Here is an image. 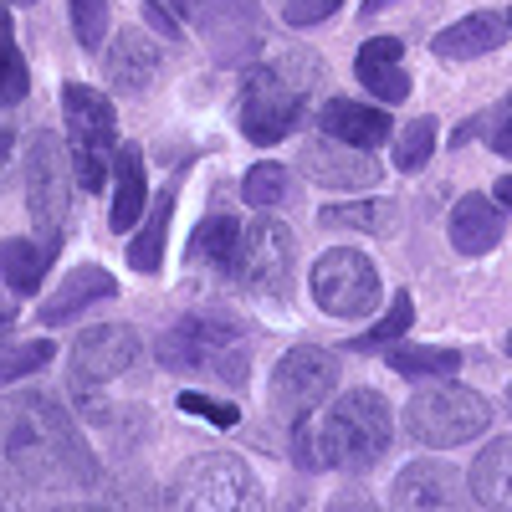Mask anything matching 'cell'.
Instances as JSON below:
<instances>
[{"instance_id": "cell-1", "label": "cell", "mask_w": 512, "mask_h": 512, "mask_svg": "<svg viewBox=\"0 0 512 512\" xmlns=\"http://www.w3.org/2000/svg\"><path fill=\"white\" fill-rule=\"evenodd\" d=\"M0 477L11 492L41 487H93L98 461L82 441L77 420L41 390L0 400Z\"/></svg>"}, {"instance_id": "cell-2", "label": "cell", "mask_w": 512, "mask_h": 512, "mask_svg": "<svg viewBox=\"0 0 512 512\" xmlns=\"http://www.w3.org/2000/svg\"><path fill=\"white\" fill-rule=\"evenodd\" d=\"M390 436H395V420H390V405H384L379 390H349L338 395L333 410L313 425L297 420L292 425V461L318 472V466H344V472H369V466L384 461L390 451Z\"/></svg>"}, {"instance_id": "cell-3", "label": "cell", "mask_w": 512, "mask_h": 512, "mask_svg": "<svg viewBox=\"0 0 512 512\" xmlns=\"http://www.w3.org/2000/svg\"><path fill=\"white\" fill-rule=\"evenodd\" d=\"M318 82V62L308 52H292L282 62H267L246 77L241 93V134L251 144H277L287 139L297 123H303L308 93Z\"/></svg>"}, {"instance_id": "cell-4", "label": "cell", "mask_w": 512, "mask_h": 512, "mask_svg": "<svg viewBox=\"0 0 512 512\" xmlns=\"http://www.w3.org/2000/svg\"><path fill=\"white\" fill-rule=\"evenodd\" d=\"M154 354L169 374H216L221 384H246L251 338L231 318H205L200 313V318H180L175 328H164Z\"/></svg>"}, {"instance_id": "cell-5", "label": "cell", "mask_w": 512, "mask_h": 512, "mask_svg": "<svg viewBox=\"0 0 512 512\" xmlns=\"http://www.w3.org/2000/svg\"><path fill=\"white\" fill-rule=\"evenodd\" d=\"M62 108H67V144H72V180L82 190H103L108 169H113V149H118V118L113 103L88 88V82H67L62 88Z\"/></svg>"}, {"instance_id": "cell-6", "label": "cell", "mask_w": 512, "mask_h": 512, "mask_svg": "<svg viewBox=\"0 0 512 512\" xmlns=\"http://www.w3.org/2000/svg\"><path fill=\"white\" fill-rule=\"evenodd\" d=\"M487 425H492V405L477 390H466V384H431V390H415V400L405 405L410 441L431 446V451L466 446Z\"/></svg>"}, {"instance_id": "cell-7", "label": "cell", "mask_w": 512, "mask_h": 512, "mask_svg": "<svg viewBox=\"0 0 512 512\" xmlns=\"http://www.w3.org/2000/svg\"><path fill=\"white\" fill-rule=\"evenodd\" d=\"M169 502L185 512H241L262 502V487H256L251 466L231 451H200L180 466L175 487H169Z\"/></svg>"}, {"instance_id": "cell-8", "label": "cell", "mask_w": 512, "mask_h": 512, "mask_svg": "<svg viewBox=\"0 0 512 512\" xmlns=\"http://www.w3.org/2000/svg\"><path fill=\"white\" fill-rule=\"evenodd\" d=\"M144 359V344H139V333L134 328H123V323H103V328H88V333H77V344H72V390L82 405H93L88 415H103V390L118 379H128L139 369Z\"/></svg>"}, {"instance_id": "cell-9", "label": "cell", "mask_w": 512, "mask_h": 512, "mask_svg": "<svg viewBox=\"0 0 512 512\" xmlns=\"http://www.w3.org/2000/svg\"><path fill=\"white\" fill-rule=\"evenodd\" d=\"M313 297H318V308L328 318L354 323V318H369L379 308L384 287H379V272H374V262L364 251L333 246V251H323L313 262Z\"/></svg>"}, {"instance_id": "cell-10", "label": "cell", "mask_w": 512, "mask_h": 512, "mask_svg": "<svg viewBox=\"0 0 512 512\" xmlns=\"http://www.w3.org/2000/svg\"><path fill=\"white\" fill-rule=\"evenodd\" d=\"M338 384V359L328 349H313V344H297L282 354V364L272 369V384H267V400H272V415L297 425L308 420L318 405H328Z\"/></svg>"}, {"instance_id": "cell-11", "label": "cell", "mask_w": 512, "mask_h": 512, "mask_svg": "<svg viewBox=\"0 0 512 512\" xmlns=\"http://www.w3.org/2000/svg\"><path fill=\"white\" fill-rule=\"evenodd\" d=\"M292 267H297V236L282 221L262 216V221L241 226V251H236L231 272L241 277L246 292H256V297H287Z\"/></svg>"}, {"instance_id": "cell-12", "label": "cell", "mask_w": 512, "mask_h": 512, "mask_svg": "<svg viewBox=\"0 0 512 512\" xmlns=\"http://www.w3.org/2000/svg\"><path fill=\"white\" fill-rule=\"evenodd\" d=\"M26 210H31V226L41 236L62 241L67 210H72V169H67V154L52 134H36L26 144Z\"/></svg>"}, {"instance_id": "cell-13", "label": "cell", "mask_w": 512, "mask_h": 512, "mask_svg": "<svg viewBox=\"0 0 512 512\" xmlns=\"http://www.w3.org/2000/svg\"><path fill=\"white\" fill-rule=\"evenodd\" d=\"M180 21L195 26L221 62H241L262 41V21H256V0H175Z\"/></svg>"}, {"instance_id": "cell-14", "label": "cell", "mask_w": 512, "mask_h": 512, "mask_svg": "<svg viewBox=\"0 0 512 512\" xmlns=\"http://www.w3.org/2000/svg\"><path fill=\"white\" fill-rule=\"evenodd\" d=\"M297 164H303V175L323 190H374L384 164H374V149H354V144H338V139H308L303 154H297Z\"/></svg>"}, {"instance_id": "cell-15", "label": "cell", "mask_w": 512, "mask_h": 512, "mask_svg": "<svg viewBox=\"0 0 512 512\" xmlns=\"http://www.w3.org/2000/svg\"><path fill=\"white\" fill-rule=\"evenodd\" d=\"M159 62H164V52H159V41L149 31H118L108 57H103V72L113 82V93L139 98V93H149V82L159 77Z\"/></svg>"}, {"instance_id": "cell-16", "label": "cell", "mask_w": 512, "mask_h": 512, "mask_svg": "<svg viewBox=\"0 0 512 512\" xmlns=\"http://www.w3.org/2000/svg\"><path fill=\"white\" fill-rule=\"evenodd\" d=\"M108 297H118V282H113L108 267H77V272H67V282L47 297V303L36 308V323H41V328L72 323V318L88 313L93 303H108Z\"/></svg>"}, {"instance_id": "cell-17", "label": "cell", "mask_w": 512, "mask_h": 512, "mask_svg": "<svg viewBox=\"0 0 512 512\" xmlns=\"http://www.w3.org/2000/svg\"><path fill=\"white\" fill-rule=\"evenodd\" d=\"M359 82L379 103H405L410 98V72H405V41L400 36H374L354 57Z\"/></svg>"}, {"instance_id": "cell-18", "label": "cell", "mask_w": 512, "mask_h": 512, "mask_svg": "<svg viewBox=\"0 0 512 512\" xmlns=\"http://www.w3.org/2000/svg\"><path fill=\"white\" fill-rule=\"evenodd\" d=\"M113 210H108V226L118 236H128L139 226V216L149 210V175H144V149L139 144H118L113 149Z\"/></svg>"}, {"instance_id": "cell-19", "label": "cell", "mask_w": 512, "mask_h": 512, "mask_svg": "<svg viewBox=\"0 0 512 512\" xmlns=\"http://www.w3.org/2000/svg\"><path fill=\"white\" fill-rule=\"evenodd\" d=\"M461 477H456V466L446 461H410L405 472L395 477L390 487V502L395 507H456L461 502Z\"/></svg>"}, {"instance_id": "cell-20", "label": "cell", "mask_w": 512, "mask_h": 512, "mask_svg": "<svg viewBox=\"0 0 512 512\" xmlns=\"http://www.w3.org/2000/svg\"><path fill=\"white\" fill-rule=\"evenodd\" d=\"M318 128H323L328 139L354 144V149H379V144H390V113H384V108H369V103H354V98L323 103Z\"/></svg>"}, {"instance_id": "cell-21", "label": "cell", "mask_w": 512, "mask_h": 512, "mask_svg": "<svg viewBox=\"0 0 512 512\" xmlns=\"http://www.w3.org/2000/svg\"><path fill=\"white\" fill-rule=\"evenodd\" d=\"M446 231H451V246H456L461 256H487V251L502 241V205L487 200V195H461V200L451 205Z\"/></svg>"}, {"instance_id": "cell-22", "label": "cell", "mask_w": 512, "mask_h": 512, "mask_svg": "<svg viewBox=\"0 0 512 512\" xmlns=\"http://www.w3.org/2000/svg\"><path fill=\"white\" fill-rule=\"evenodd\" d=\"M502 41H507V16L472 11V16H461L456 26L436 31L431 52H436V57H446V62H472V57H487V52H497Z\"/></svg>"}, {"instance_id": "cell-23", "label": "cell", "mask_w": 512, "mask_h": 512, "mask_svg": "<svg viewBox=\"0 0 512 512\" xmlns=\"http://www.w3.org/2000/svg\"><path fill=\"white\" fill-rule=\"evenodd\" d=\"M62 241H26V236H11L6 246H0V282H6L16 297H31L41 287V277H47V267L57 262Z\"/></svg>"}, {"instance_id": "cell-24", "label": "cell", "mask_w": 512, "mask_h": 512, "mask_svg": "<svg viewBox=\"0 0 512 512\" xmlns=\"http://www.w3.org/2000/svg\"><path fill=\"white\" fill-rule=\"evenodd\" d=\"M472 502L477 507H497V512H512V436L492 441L477 461H472Z\"/></svg>"}, {"instance_id": "cell-25", "label": "cell", "mask_w": 512, "mask_h": 512, "mask_svg": "<svg viewBox=\"0 0 512 512\" xmlns=\"http://www.w3.org/2000/svg\"><path fill=\"white\" fill-rule=\"evenodd\" d=\"M169 216H175V195L149 200V216H139V231H128V267L134 272H159L164 262V236H169Z\"/></svg>"}, {"instance_id": "cell-26", "label": "cell", "mask_w": 512, "mask_h": 512, "mask_svg": "<svg viewBox=\"0 0 512 512\" xmlns=\"http://www.w3.org/2000/svg\"><path fill=\"white\" fill-rule=\"evenodd\" d=\"M384 364H390L395 374H405V379H446V374L461 369V354L441 349V344H395L390 354H384Z\"/></svg>"}, {"instance_id": "cell-27", "label": "cell", "mask_w": 512, "mask_h": 512, "mask_svg": "<svg viewBox=\"0 0 512 512\" xmlns=\"http://www.w3.org/2000/svg\"><path fill=\"white\" fill-rule=\"evenodd\" d=\"M318 221H323L328 231H369V236H390V231H395V205H390V200L328 205Z\"/></svg>"}, {"instance_id": "cell-28", "label": "cell", "mask_w": 512, "mask_h": 512, "mask_svg": "<svg viewBox=\"0 0 512 512\" xmlns=\"http://www.w3.org/2000/svg\"><path fill=\"white\" fill-rule=\"evenodd\" d=\"M195 256L200 262H216V267H236V251H241V221L236 216H205L195 231Z\"/></svg>"}, {"instance_id": "cell-29", "label": "cell", "mask_w": 512, "mask_h": 512, "mask_svg": "<svg viewBox=\"0 0 512 512\" xmlns=\"http://www.w3.org/2000/svg\"><path fill=\"white\" fill-rule=\"evenodd\" d=\"M31 88V72H26V57L11 36V21L0 16V108H16Z\"/></svg>"}, {"instance_id": "cell-30", "label": "cell", "mask_w": 512, "mask_h": 512, "mask_svg": "<svg viewBox=\"0 0 512 512\" xmlns=\"http://www.w3.org/2000/svg\"><path fill=\"white\" fill-rule=\"evenodd\" d=\"M431 154H436V118H415L395 134V169H405V175L425 169Z\"/></svg>"}, {"instance_id": "cell-31", "label": "cell", "mask_w": 512, "mask_h": 512, "mask_svg": "<svg viewBox=\"0 0 512 512\" xmlns=\"http://www.w3.org/2000/svg\"><path fill=\"white\" fill-rule=\"evenodd\" d=\"M287 185H292V180H287V164H277V159H262V164H251V169H246L241 195H246V205L267 210V205H282Z\"/></svg>"}, {"instance_id": "cell-32", "label": "cell", "mask_w": 512, "mask_h": 512, "mask_svg": "<svg viewBox=\"0 0 512 512\" xmlns=\"http://www.w3.org/2000/svg\"><path fill=\"white\" fill-rule=\"evenodd\" d=\"M410 323H415V303H410V292H395L390 297V313H384L364 338H354V349L364 354V349H390L395 338H405L410 333Z\"/></svg>"}, {"instance_id": "cell-33", "label": "cell", "mask_w": 512, "mask_h": 512, "mask_svg": "<svg viewBox=\"0 0 512 512\" xmlns=\"http://www.w3.org/2000/svg\"><path fill=\"white\" fill-rule=\"evenodd\" d=\"M52 338H26V344H11V349H0V384H16L36 369H47L52 364Z\"/></svg>"}, {"instance_id": "cell-34", "label": "cell", "mask_w": 512, "mask_h": 512, "mask_svg": "<svg viewBox=\"0 0 512 512\" xmlns=\"http://www.w3.org/2000/svg\"><path fill=\"white\" fill-rule=\"evenodd\" d=\"M72 6V36L82 52H98L108 41V0H67Z\"/></svg>"}, {"instance_id": "cell-35", "label": "cell", "mask_w": 512, "mask_h": 512, "mask_svg": "<svg viewBox=\"0 0 512 512\" xmlns=\"http://www.w3.org/2000/svg\"><path fill=\"white\" fill-rule=\"evenodd\" d=\"M338 6H344V0H282V21L287 26H318V21H328Z\"/></svg>"}, {"instance_id": "cell-36", "label": "cell", "mask_w": 512, "mask_h": 512, "mask_svg": "<svg viewBox=\"0 0 512 512\" xmlns=\"http://www.w3.org/2000/svg\"><path fill=\"white\" fill-rule=\"evenodd\" d=\"M180 410L200 415V420H216V425H236V405H221V400H205V395H180Z\"/></svg>"}, {"instance_id": "cell-37", "label": "cell", "mask_w": 512, "mask_h": 512, "mask_svg": "<svg viewBox=\"0 0 512 512\" xmlns=\"http://www.w3.org/2000/svg\"><path fill=\"white\" fill-rule=\"evenodd\" d=\"M487 139H492V149H497L502 159H512V98H507V103H502V113L492 118Z\"/></svg>"}, {"instance_id": "cell-38", "label": "cell", "mask_w": 512, "mask_h": 512, "mask_svg": "<svg viewBox=\"0 0 512 512\" xmlns=\"http://www.w3.org/2000/svg\"><path fill=\"white\" fill-rule=\"evenodd\" d=\"M11 149H16V128L0 118V185L11 180Z\"/></svg>"}, {"instance_id": "cell-39", "label": "cell", "mask_w": 512, "mask_h": 512, "mask_svg": "<svg viewBox=\"0 0 512 512\" xmlns=\"http://www.w3.org/2000/svg\"><path fill=\"white\" fill-rule=\"evenodd\" d=\"M16 323V308L6 303V292H0V338H6V328Z\"/></svg>"}, {"instance_id": "cell-40", "label": "cell", "mask_w": 512, "mask_h": 512, "mask_svg": "<svg viewBox=\"0 0 512 512\" xmlns=\"http://www.w3.org/2000/svg\"><path fill=\"white\" fill-rule=\"evenodd\" d=\"M497 205H512V175L497 180Z\"/></svg>"}, {"instance_id": "cell-41", "label": "cell", "mask_w": 512, "mask_h": 512, "mask_svg": "<svg viewBox=\"0 0 512 512\" xmlns=\"http://www.w3.org/2000/svg\"><path fill=\"white\" fill-rule=\"evenodd\" d=\"M384 6H395V0H364V11L374 16V11H384Z\"/></svg>"}, {"instance_id": "cell-42", "label": "cell", "mask_w": 512, "mask_h": 512, "mask_svg": "<svg viewBox=\"0 0 512 512\" xmlns=\"http://www.w3.org/2000/svg\"><path fill=\"white\" fill-rule=\"evenodd\" d=\"M6 502H11V482H6V477H0V507H6Z\"/></svg>"}, {"instance_id": "cell-43", "label": "cell", "mask_w": 512, "mask_h": 512, "mask_svg": "<svg viewBox=\"0 0 512 512\" xmlns=\"http://www.w3.org/2000/svg\"><path fill=\"white\" fill-rule=\"evenodd\" d=\"M16 6H36V0H16Z\"/></svg>"}, {"instance_id": "cell-44", "label": "cell", "mask_w": 512, "mask_h": 512, "mask_svg": "<svg viewBox=\"0 0 512 512\" xmlns=\"http://www.w3.org/2000/svg\"><path fill=\"white\" fill-rule=\"evenodd\" d=\"M507 354H512V333H507Z\"/></svg>"}, {"instance_id": "cell-45", "label": "cell", "mask_w": 512, "mask_h": 512, "mask_svg": "<svg viewBox=\"0 0 512 512\" xmlns=\"http://www.w3.org/2000/svg\"><path fill=\"white\" fill-rule=\"evenodd\" d=\"M507 26H512V11H507Z\"/></svg>"}, {"instance_id": "cell-46", "label": "cell", "mask_w": 512, "mask_h": 512, "mask_svg": "<svg viewBox=\"0 0 512 512\" xmlns=\"http://www.w3.org/2000/svg\"><path fill=\"white\" fill-rule=\"evenodd\" d=\"M507 400H512V390H507Z\"/></svg>"}, {"instance_id": "cell-47", "label": "cell", "mask_w": 512, "mask_h": 512, "mask_svg": "<svg viewBox=\"0 0 512 512\" xmlns=\"http://www.w3.org/2000/svg\"><path fill=\"white\" fill-rule=\"evenodd\" d=\"M0 16H6V11H0Z\"/></svg>"}]
</instances>
